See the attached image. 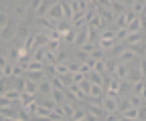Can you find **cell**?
<instances>
[{"label":"cell","mask_w":146,"mask_h":121,"mask_svg":"<svg viewBox=\"0 0 146 121\" xmlns=\"http://www.w3.org/2000/svg\"><path fill=\"white\" fill-rule=\"evenodd\" d=\"M59 44H61V41H49L45 46H47L49 50H59Z\"/></svg>","instance_id":"7dc6e473"},{"label":"cell","mask_w":146,"mask_h":121,"mask_svg":"<svg viewBox=\"0 0 146 121\" xmlns=\"http://www.w3.org/2000/svg\"><path fill=\"white\" fill-rule=\"evenodd\" d=\"M49 113H51V109H49L47 105H43V103H39V105H36V117L47 119V117H49Z\"/></svg>","instance_id":"4316f807"},{"label":"cell","mask_w":146,"mask_h":121,"mask_svg":"<svg viewBox=\"0 0 146 121\" xmlns=\"http://www.w3.org/2000/svg\"><path fill=\"white\" fill-rule=\"evenodd\" d=\"M47 43H49L47 32H36V34H35V46H45Z\"/></svg>","instance_id":"44dd1931"},{"label":"cell","mask_w":146,"mask_h":121,"mask_svg":"<svg viewBox=\"0 0 146 121\" xmlns=\"http://www.w3.org/2000/svg\"><path fill=\"white\" fill-rule=\"evenodd\" d=\"M51 89H53V87H51V81H49V79L39 81V93H41V95H49Z\"/></svg>","instance_id":"603a6c76"},{"label":"cell","mask_w":146,"mask_h":121,"mask_svg":"<svg viewBox=\"0 0 146 121\" xmlns=\"http://www.w3.org/2000/svg\"><path fill=\"white\" fill-rule=\"evenodd\" d=\"M89 97H104L102 85H94V83H91V87H89Z\"/></svg>","instance_id":"1f68e13d"},{"label":"cell","mask_w":146,"mask_h":121,"mask_svg":"<svg viewBox=\"0 0 146 121\" xmlns=\"http://www.w3.org/2000/svg\"><path fill=\"white\" fill-rule=\"evenodd\" d=\"M94 71H98V73H102V75H106V61H104V59H98V61H96Z\"/></svg>","instance_id":"74e56055"},{"label":"cell","mask_w":146,"mask_h":121,"mask_svg":"<svg viewBox=\"0 0 146 121\" xmlns=\"http://www.w3.org/2000/svg\"><path fill=\"white\" fill-rule=\"evenodd\" d=\"M71 119H73V121H83V119H85V109H73Z\"/></svg>","instance_id":"f35d334b"},{"label":"cell","mask_w":146,"mask_h":121,"mask_svg":"<svg viewBox=\"0 0 146 121\" xmlns=\"http://www.w3.org/2000/svg\"><path fill=\"white\" fill-rule=\"evenodd\" d=\"M87 26H94V28H102L104 26V22H102V16H100V12L96 10V14L91 16V20L87 22Z\"/></svg>","instance_id":"484cf974"},{"label":"cell","mask_w":146,"mask_h":121,"mask_svg":"<svg viewBox=\"0 0 146 121\" xmlns=\"http://www.w3.org/2000/svg\"><path fill=\"white\" fill-rule=\"evenodd\" d=\"M25 12H27V4H21V2H18V4L14 6V16H16V20H23Z\"/></svg>","instance_id":"4dcf8cb0"},{"label":"cell","mask_w":146,"mask_h":121,"mask_svg":"<svg viewBox=\"0 0 146 121\" xmlns=\"http://www.w3.org/2000/svg\"><path fill=\"white\" fill-rule=\"evenodd\" d=\"M110 10H112L114 14H124L128 8L122 4V0H112V4H110Z\"/></svg>","instance_id":"9a60e30c"},{"label":"cell","mask_w":146,"mask_h":121,"mask_svg":"<svg viewBox=\"0 0 146 121\" xmlns=\"http://www.w3.org/2000/svg\"><path fill=\"white\" fill-rule=\"evenodd\" d=\"M49 95H51V99L57 103V105H61V103H65V101H67V93H65V89H57V87H53Z\"/></svg>","instance_id":"277c9868"},{"label":"cell","mask_w":146,"mask_h":121,"mask_svg":"<svg viewBox=\"0 0 146 121\" xmlns=\"http://www.w3.org/2000/svg\"><path fill=\"white\" fill-rule=\"evenodd\" d=\"M75 34H77V28H69V30H65L63 34H61V41H65L67 44H73V41H75Z\"/></svg>","instance_id":"7c38bea8"},{"label":"cell","mask_w":146,"mask_h":121,"mask_svg":"<svg viewBox=\"0 0 146 121\" xmlns=\"http://www.w3.org/2000/svg\"><path fill=\"white\" fill-rule=\"evenodd\" d=\"M8 65V61L4 59V57H0V69H2V67H6Z\"/></svg>","instance_id":"11a10c76"},{"label":"cell","mask_w":146,"mask_h":121,"mask_svg":"<svg viewBox=\"0 0 146 121\" xmlns=\"http://www.w3.org/2000/svg\"><path fill=\"white\" fill-rule=\"evenodd\" d=\"M85 32H87V41H91V43H98V41H100V30H98V28L85 26Z\"/></svg>","instance_id":"ac0fdd59"},{"label":"cell","mask_w":146,"mask_h":121,"mask_svg":"<svg viewBox=\"0 0 146 121\" xmlns=\"http://www.w3.org/2000/svg\"><path fill=\"white\" fill-rule=\"evenodd\" d=\"M23 48L25 50H29V53H31V50L35 48V34H27V37H25V43H23Z\"/></svg>","instance_id":"d4e9b609"},{"label":"cell","mask_w":146,"mask_h":121,"mask_svg":"<svg viewBox=\"0 0 146 121\" xmlns=\"http://www.w3.org/2000/svg\"><path fill=\"white\" fill-rule=\"evenodd\" d=\"M0 79H2V71H0Z\"/></svg>","instance_id":"9f6ffc18"},{"label":"cell","mask_w":146,"mask_h":121,"mask_svg":"<svg viewBox=\"0 0 146 121\" xmlns=\"http://www.w3.org/2000/svg\"><path fill=\"white\" fill-rule=\"evenodd\" d=\"M126 37H128V30H126V28H118V30H114V39H116V41H122V43H124Z\"/></svg>","instance_id":"7bdbcfd3"},{"label":"cell","mask_w":146,"mask_h":121,"mask_svg":"<svg viewBox=\"0 0 146 121\" xmlns=\"http://www.w3.org/2000/svg\"><path fill=\"white\" fill-rule=\"evenodd\" d=\"M85 111H87V113H91L96 119H102V117H104V113H106V111H104V107H102V105H96V103H89V107H87Z\"/></svg>","instance_id":"9c48e42d"},{"label":"cell","mask_w":146,"mask_h":121,"mask_svg":"<svg viewBox=\"0 0 146 121\" xmlns=\"http://www.w3.org/2000/svg\"><path fill=\"white\" fill-rule=\"evenodd\" d=\"M51 87H57V89H65V83H63V79L59 77V75H51Z\"/></svg>","instance_id":"f546056e"},{"label":"cell","mask_w":146,"mask_h":121,"mask_svg":"<svg viewBox=\"0 0 146 121\" xmlns=\"http://www.w3.org/2000/svg\"><path fill=\"white\" fill-rule=\"evenodd\" d=\"M85 79H87L89 83H94V85H102V83H104V75L98 73V71H94V69H89V71H87Z\"/></svg>","instance_id":"52a82bcc"},{"label":"cell","mask_w":146,"mask_h":121,"mask_svg":"<svg viewBox=\"0 0 146 121\" xmlns=\"http://www.w3.org/2000/svg\"><path fill=\"white\" fill-rule=\"evenodd\" d=\"M130 89H132V83L130 81H120V85H118V95H128L130 93Z\"/></svg>","instance_id":"7402d4cb"},{"label":"cell","mask_w":146,"mask_h":121,"mask_svg":"<svg viewBox=\"0 0 146 121\" xmlns=\"http://www.w3.org/2000/svg\"><path fill=\"white\" fill-rule=\"evenodd\" d=\"M8 22H10V18H8V12L0 10V28H2V26H6Z\"/></svg>","instance_id":"bcb514c9"},{"label":"cell","mask_w":146,"mask_h":121,"mask_svg":"<svg viewBox=\"0 0 146 121\" xmlns=\"http://www.w3.org/2000/svg\"><path fill=\"white\" fill-rule=\"evenodd\" d=\"M100 39H114V30H102L100 32ZM116 41V39H114Z\"/></svg>","instance_id":"f907efd6"},{"label":"cell","mask_w":146,"mask_h":121,"mask_svg":"<svg viewBox=\"0 0 146 121\" xmlns=\"http://www.w3.org/2000/svg\"><path fill=\"white\" fill-rule=\"evenodd\" d=\"M130 8H132V12L138 16V14H142V12H144V2H142V0H136V2H134Z\"/></svg>","instance_id":"8d00e7d4"},{"label":"cell","mask_w":146,"mask_h":121,"mask_svg":"<svg viewBox=\"0 0 146 121\" xmlns=\"http://www.w3.org/2000/svg\"><path fill=\"white\" fill-rule=\"evenodd\" d=\"M128 65H124V63H118L116 67H114V71H112V77L114 79H118V81H124L126 79V75H128Z\"/></svg>","instance_id":"3957f363"},{"label":"cell","mask_w":146,"mask_h":121,"mask_svg":"<svg viewBox=\"0 0 146 121\" xmlns=\"http://www.w3.org/2000/svg\"><path fill=\"white\" fill-rule=\"evenodd\" d=\"M45 16H49V18H53V20H63V12H61V4H59V0L55 4H51L49 6V10L45 12Z\"/></svg>","instance_id":"7a4b0ae2"},{"label":"cell","mask_w":146,"mask_h":121,"mask_svg":"<svg viewBox=\"0 0 146 121\" xmlns=\"http://www.w3.org/2000/svg\"><path fill=\"white\" fill-rule=\"evenodd\" d=\"M41 2H43V0H31V8H33V10H36Z\"/></svg>","instance_id":"f5cc1de1"},{"label":"cell","mask_w":146,"mask_h":121,"mask_svg":"<svg viewBox=\"0 0 146 121\" xmlns=\"http://www.w3.org/2000/svg\"><path fill=\"white\" fill-rule=\"evenodd\" d=\"M116 59H118V63H124V65H128V63L136 61L138 57H136V55L132 53L130 48H128V50H124V48H122V53H118V57H116Z\"/></svg>","instance_id":"5b68a950"},{"label":"cell","mask_w":146,"mask_h":121,"mask_svg":"<svg viewBox=\"0 0 146 121\" xmlns=\"http://www.w3.org/2000/svg\"><path fill=\"white\" fill-rule=\"evenodd\" d=\"M65 65H67V69H69V73L79 71V61H65Z\"/></svg>","instance_id":"f6af8a7d"},{"label":"cell","mask_w":146,"mask_h":121,"mask_svg":"<svg viewBox=\"0 0 146 121\" xmlns=\"http://www.w3.org/2000/svg\"><path fill=\"white\" fill-rule=\"evenodd\" d=\"M61 109H63V115H65V119H71V115H73V107L69 105L67 101H65V103H61Z\"/></svg>","instance_id":"ab89813d"},{"label":"cell","mask_w":146,"mask_h":121,"mask_svg":"<svg viewBox=\"0 0 146 121\" xmlns=\"http://www.w3.org/2000/svg\"><path fill=\"white\" fill-rule=\"evenodd\" d=\"M96 46H98V44H96V43H91V41H85V43H83V44H81V46H79V48H81V50H83V53H87V55H89V53H91V50H94V48H96Z\"/></svg>","instance_id":"60d3db41"},{"label":"cell","mask_w":146,"mask_h":121,"mask_svg":"<svg viewBox=\"0 0 146 121\" xmlns=\"http://www.w3.org/2000/svg\"><path fill=\"white\" fill-rule=\"evenodd\" d=\"M85 59H87V53H83V50H81V53L77 55V61H79V63H83Z\"/></svg>","instance_id":"db71d44e"},{"label":"cell","mask_w":146,"mask_h":121,"mask_svg":"<svg viewBox=\"0 0 146 121\" xmlns=\"http://www.w3.org/2000/svg\"><path fill=\"white\" fill-rule=\"evenodd\" d=\"M2 95H4L6 99H10V101H18V99H21V91L14 89V87H6Z\"/></svg>","instance_id":"5bb4252c"},{"label":"cell","mask_w":146,"mask_h":121,"mask_svg":"<svg viewBox=\"0 0 146 121\" xmlns=\"http://www.w3.org/2000/svg\"><path fill=\"white\" fill-rule=\"evenodd\" d=\"M59 4H61V12H63V20H71V16H73V10H71V4H69V0H59Z\"/></svg>","instance_id":"30bf717a"},{"label":"cell","mask_w":146,"mask_h":121,"mask_svg":"<svg viewBox=\"0 0 146 121\" xmlns=\"http://www.w3.org/2000/svg\"><path fill=\"white\" fill-rule=\"evenodd\" d=\"M43 71H45V75H55V65H43Z\"/></svg>","instance_id":"681fc988"},{"label":"cell","mask_w":146,"mask_h":121,"mask_svg":"<svg viewBox=\"0 0 146 121\" xmlns=\"http://www.w3.org/2000/svg\"><path fill=\"white\" fill-rule=\"evenodd\" d=\"M25 77H27V79H31V81H36V83L43 81V79H47V75H45L43 69H39V71H27V73H25Z\"/></svg>","instance_id":"8fae6325"},{"label":"cell","mask_w":146,"mask_h":121,"mask_svg":"<svg viewBox=\"0 0 146 121\" xmlns=\"http://www.w3.org/2000/svg\"><path fill=\"white\" fill-rule=\"evenodd\" d=\"M25 73H27V69L23 67V65H12V77H16V79H21V77H25Z\"/></svg>","instance_id":"83f0119b"},{"label":"cell","mask_w":146,"mask_h":121,"mask_svg":"<svg viewBox=\"0 0 146 121\" xmlns=\"http://www.w3.org/2000/svg\"><path fill=\"white\" fill-rule=\"evenodd\" d=\"M0 111H2V115H4L6 119H10V121H18V111L12 109V105L4 107V109H0Z\"/></svg>","instance_id":"2e32d148"},{"label":"cell","mask_w":146,"mask_h":121,"mask_svg":"<svg viewBox=\"0 0 146 121\" xmlns=\"http://www.w3.org/2000/svg\"><path fill=\"white\" fill-rule=\"evenodd\" d=\"M45 32H47L49 41H61V32H59L57 28H49V30H45Z\"/></svg>","instance_id":"d590c367"},{"label":"cell","mask_w":146,"mask_h":121,"mask_svg":"<svg viewBox=\"0 0 146 121\" xmlns=\"http://www.w3.org/2000/svg\"><path fill=\"white\" fill-rule=\"evenodd\" d=\"M35 99H36V95L27 93V91H21V99H18V101H21L23 105H27V103H31V101H35Z\"/></svg>","instance_id":"e575fe53"},{"label":"cell","mask_w":146,"mask_h":121,"mask_svg":"<svg viewBox=\"0 0 146 121\" xmlns=\"http://www.w3.org/2000/svg\"><path fill=\"white\" fill-rule=\"evenodd\" d=\"M55 28H57V30H59V32L63 34L65 30H69V28H71V22H69V20H59V22H57V26H55Z\"/></svg>","instance_id":"b9f144b4"},{"label":"cell","mask_w":146,"mask_h":121,"mask_svg":"<svg viewBox=\"0 0 146 121\" xmlns=\"http://www.w3.org/2000/svg\"><path fill=\"white\" fill-rule=\"evenodd\" d=\"M128 105H130V107H142V105H144V97H140V95H132V93H130Z\"/></svg>","instance_id":"cb8c5ba5"},{"label":"cell","mask_w":146,"mask_h":121,"mask_svg":"<svg viewBox=\"0 0 146 121\" xmlns=\"http://www.w3.org/2000/svg\"><path fill=\"white\" fill-rule=\"evenodd\" d=\"M130 93H132V95H140V97H144V79H140V81L132 83Z\"/></svg>","instance_id":"e0dca14e"},{"label":"cell","mask_w":146,"mask_h":121,"mask_svg":"<svg viewBox=\"0 0 146 121\" xmlns=\"http://www.w3.org/2000/svg\"><path fill=\"white\" fill-rule=\"evenodd\" d=\"M77 85H79V89H81V91H83L85 95H89V87H91V83H89L87 79H83V81H79Z\"/></svg>","instance_id":"ee69618b"},{"label":"cell","mask_w":146,"mask_h":121,"mask_svg":"<svg viewBox=\"0 0 146 121\" xmlns=\"http://www.w3.org/2000/svg\"><path fill=\"white\" fill-rule=\"evenodd\" d=\"M142 41H144V30L128 32V37L124 39V44H134V43H142Z\"/></svg>","instance_id":"8992f818"},{"label":"cell","mask_w":146,"mask_h":121,"mask_svg":"<svg viewBox=\"0 0 146 121\" xmlns=\"http://www.w3.org/2000/svg\"><path fill=\"white\" fill-rule=\"evenodd\" d=\"M98 44H100L102 50H108V48H112V46L116 44V41H114V39H100Z\"/></svg>","instance_id":"d6a6232c"},{"label":"cell","mask_w":146,"mask_h":121,"mask_svg":"<svg viewBox=\"0 0 146 121\" xmlns=\"http://www.w3.org/2000/svg\"><path fill=\"white\" fill-rule=\"evenodd\" d=\"M69 73V69H67V65H65V61H61V63H55V75H67Z\"/></svg>","instance_id":"f1b7e54d"},{"label":"cell","mask_w":146,"mask_h":121,"mask_svg":"<svg viewBox=\"0 0 146 121\" xmlns=\"http://www.w3.org/2000/svg\"><path fill=\"white\" fill-rule=\"evenodd\" d=\"M27 34H29L27 24H25L23 20H18V22H16V37H27Z\"/></svg>","instance_id":"836d02e7"},{"label":"cell","mask_w":146,"mask_h":121,"mask_svg":"<svg viewBox=\"0 0 146 121\" xmlns=\"http://www.w3.org/2000/svg\"><path fill=\"white\" fill-rule=\"evenodd\" d=\"M140 79H144V73L140 71V69H136V71H128V75H126V81H130V83H136Z\"/></svg>","instance_id":"d6986e66"},{"label":"cell","mask_w":146,"mask_h":121,"mask_svg":"<svg viewBox=\"0 0 146 121\" xmlns=\"http://www.w3.org/2000/svg\"><path fill=\"white\" fill-rule=\"evenodd\" d=\"M85 41H87V32H85V28H77V34H75V41H73V44L81 46Z\"/></svg>","instance_id":"ffe728a7"},{"label":"cell","mask_w":146,"mask_h":121,"mask_svg":"<svg viewBox=\"0 0 146 121\" xmlns=\"http://www.w3.org/2000/svg\"><path fill=\"white\" fill-rule=\"evenodd\" d=\"M96 10H98V8H96ZM98 12H100V16H102V22H104V24H106V22H114V16H116V14L110 10V8H102V10H98Z\"/></svg>","instance_id":"4fadbf2b"},{"label":"cell","mask_w":146,"mask_h":121,"mask_svg":"<svg viewBox=\"0 0 146 121\" xmlns=\"http://www.w3.org/2000/svg\"><path fill=\"white\" fill-rule=\"evenodd\" d=\"M83 63H85V65H87L89 69H94V65H96V59H94V57H91V55H87V59H85Z\"/></svg>","instance_id":"816d5d0a"},{"label":"cell","mask_w":146,"mask_h":121,"mask_svg":"<svg viewBox=\"0 0 146 121\" xmlns=\"http://www.w3.org/2000/svg\"><path fill=\"white\" fill-rule=\"evenodd\" d=\"M0 71H2V77H12V65H6V67H2Z\"/></svg>","instance_id":"c3c4849f"},{"label":"cell","mask_w":146,"mask_h":121,"mask_svg":"<svg viewBox=\"0 0 146 121\" xmlns=\"http://www.w3.org/2000/svg\"><path fill=\"white\" fill-rule=\"evenodd\" d=\"M23 91L33 93V95H39V83H36V81H31V79L25 77V87H23Z\"/></svg>","instance_id":"ba28073f"},{"label":"cell","mask_w":146,"mask_h":121,"mask_svg":"<svg viewBox=\"0 0 146 121\" xmlns=\"http://www.w3.org/2000/svg\"><path fill=\"white\" fill-rule=\"evenodd\" d=\"M16 37V22H8L6 26H2V28H0V39H2V41H12Z\"/></svg>","instance_id":"6da1fadb"}]
</instances>
